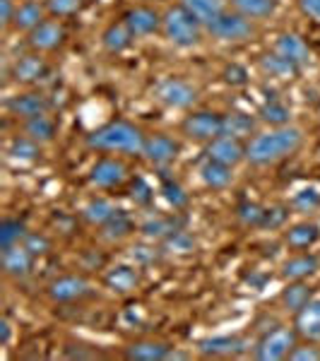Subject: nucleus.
<instances>
[{
    "mask_svg": "<svg viewBox=\"0 0 320 361\" xmlns=\"http://www.w3.org/2000/svg\"><path fill=\"white\" fill-rule=\"evenodd\" d=\"M304 145V130L296 126L272 128L267 133H258L248 140L246 159L253 166H272L277 161L296 154Z\"/></svg>",
    "mask_w": 320,
    "mask_h": 361,
    "instance_id": "obj_1",
    "label": "nucleus"
},
{
    "mask_svg": "<svg viewBox=\"0 0 320 361\" xmlns=\"http://www.w3.org/2000/svg\"><path fill=\"white\" fill-rule=\"evenodd\" d=\"M87 147L109 154H142L144 135L128 121H111L87 135Z\"/></svg>",
    "mask_w": 320,
    "mask_h": 361,
    "instance_id": "obj_2",
    "label": "nucleus"
},
{
    "mask_svg": "<svg viewBox=\"0 0 320 361\" xmlns=\"http://www.w3.org/2000/svg\"><path fill=\"white\" fill-rule=\"evenodd\" d=\"M161 32H164L166 42L178 46V49H193L202 39V25L195 20L181 3L168 8L161 22Z\"/></svg>",
    "mask_w": 320,
    "mask_h": 361,
    "instance_id": "obj_3",
    "label": "nucleus"
},
{
    "mask_svg": "<svg viewBox=\"0 0 320 361\" xmlns=\"http://www.w3.org/2000/svg\"><path fill=\"white\" fill-rule=\"evenodd\" d=\"M207 32H209V37L212 39H217V42H222V44H243V42H248V39H253L255 37V25H253V20H248L246 15H241V13H226L219 17V20H214L212 25L205 27Z\"/></svg>",
    "mask_w": 320,
    "mask_h": 361,
    "instance_id": "obj_4",
    "label": "nucleus"
},
{
    "mask_svg": "<svg viewBox=\"0 0 320 361\" xmlns=\"http://www.w3.org/2000/svg\"><path fill=\"white\" fill-rule=\"evenodd\" d=\"M299 333L292 328H275L267 335H263V340L255 345V359L260 361H282L289 359L292 349L299 345L296 342Z\"/></svg>",
    "mask_w": 320,
    "mask_h": 361,
    "instance_id": "obj_5",
    "label": "nucleus"
},
{
    "mask_svg": "<svg viewBox=\"0 0 320 361\" xmlns=\"http://www.w3.org/2000/svg\"><path fill=\"white\" fill-rule=\"evenodd\" d=\"M181 130L185 137L197 140V142H209V140L219 137L224 130V116L214 111H193L185 116Z\"/></svg>",
    "mask_w": 320,
    "mask_h": 361,
    "instance_id": "obj_6",
    "label": "nucleus"
},
{
    "mask_svg": "<svg viewBox=\"0 0 320 361\" xmlns=\"http://www.w3.org/2000/svg\"><path fill=\"white\" fill-rule=\"evenodd\" d=\"M156 99L168 109H190L197 102V90L181 78H166L156 85Z\"/></svg>",
    "mask_w": 320,
    "mask_h": 361,
    "instance_id": "obj_7",
    "label": "nucleus"
},
{
    "mask_svg": "<svg viewBox=\"0 0 320 361\" xmlns=\"http://www.w3.org/2000/svg\"><path fill=\"white\" fill-rule=\"evenodd\" d=\"M205 154H207V159L219 161V164L234 169L246 159V145L231 135H219L207 142Z\"/></svg>",
    "mask_w": 320,
    "mask_h": 361,
    "instance_id": "obj_8",
    "label": "nucleus"
},
{
    "mask_svg": "<svg viewBox=\"0 0 320 361\" xmlns=\"http://www.w3.org/2000/svg\"><path fill=\"white\" fill-rule=\"evenodd\" d=\"M181 152V145L173 137L164 135V133H154V135L144 137V147H142V157L154 166H166L171 164L173 159Z\"/></svg>",
    "mask_w": 320,
    "mask_h": 361,
    "instance_id": "obj_9",
    "label": "nucleus"
},
{
    "mask_svg": "<svg viewBox=\"0 0 320 361\" xmlns=\"http://www.w3.org/2000/svg\"><path fill=\"white\" fill-rule=\"evenodd\" d=\"M128 178V166L116 157H104L90 169V183L94 188H116Z\"/></svg>",
    "mask_w": 320,
    "mask_h": 361,
    "instance_id": "obj_10",
    "label": "nucleus"
},
{
    "mask_svg": "<svg viewBox=\"0 0 320 361\" xmlns=\"http://www.w3.org/2000/svg\"><path fill=\"white\" fill-rule=\"evenodd\" d=\"M92 294V287L85 277L78 275H66L58 277L49 284V296L56 301V304H70V301H80L85 296Z\"/></svg>",
    "mask_w": 320,
    "mask_h": 361,
    "instance_id": "obj_11",
    "label": "nucleus"
},
{
    "mask_svg": "<svg viewBox=\"0 0 320 361\" xmlns=\"http://www.w3.org/2000/svg\"><path fill=\"white\" fill-rule=\"evenodd\" d=\"M275 54H279L282 58H287L289 63H294L299 70H304L308 63H311V49H308L306 39L299 37L294 32H284L275 39Z\"/></svg>",
    "mask_w": 320,
    "mask_h": 361,
    "instance_id": "obj_12",
    "label": "nucleus"
},
{
    "mask_svg": "<svg viewBox=\"0 0 320 361\" xmlns=\"http://www.w3.org/2000/svg\"><path fill=\"white\" fill-rule=\"evenodd\" d=\"M63 39H66V29H63L61 22H54V20H44L37 29H32V32L27 34V44L32 46L37 54L56 51L58 46L63 44Z\"/></svg>",
    "mask_w": 320,
    "mask_h": 361,
    "instance_id": "obj_13",
    "label": "nucleus"
},
{
    "mask_svg": "<svg viewBox=\"0 0 320 361\" xmlns=\"http://www.w3.org/2000/svg\"><path fill=\"white\" fill-rule=\"evenodd\" d=\"M8 111L17 116V118H34V116H42L51 111V102L49 97L42 92H25V94H17L13 99H8Z\"/></svg>",
    "mask_w": 320,
    "mask_h": 361,
    "instance_id": "obj_14",
    "label": "nucleus"
},
{
    "mask_svg": "<svg viewBox=\"0 0 320 361\" xmlns=\"http://www.w3.org/2000/svg\"><path fill=\"white\" fill-rule=\"evenodd\" d=\"M248 349V340L238 335H217L197 342V352L202 357H236Z\"/></svg>",
    "mask_w": 320,
    "mask_h": 361,
    "instance_id": "obj_15",
    "label": "nucleus"
},
{
    "mask_svg": "<svg viewBox=\"0 0 320 361\" xmlns=\"http://www.w3.org/2000/svg\"><path fill=\"white\" fill-rule=\"evenodd\" d=\"M123 22L130 27V32L135 34V39L140 37H152L161 29L164 15H159L152 8H133L123 15Z\"/></svg>",
    "mask_w": 320,
    "mask_h": 361,
    "instance_id": "obj_16",
    "label": "nucleus"
},
{
    "mask_svg": "<svg viewBox=\"0 0 320 361\" xmlns=\"http://www.w3.org/2000/svg\"><path fill=\"white\" fill-rule=\"evenodd\" d=\"M0 260H3L5 275L20 279V277L29 275V270H32L34 253L25 246V243H17V246L3 248V253H0Z\"/></svg>",
    "mask_w": 320,
    "mask_h": 361,
    "instance_id": "obj_17",
    "label": "nucleus"
},
{
    "mask_svg": "<svg viewBox=\"0 0 320 361\" xmlns=\"http://www.w3.org/2000/svg\"><path fill=\"white\" fill-rule=\"evenodd\" d=\"M296 333L308 342L320 345V296H313L308 304L296 313Z\"/></svg>",
    "mask_w": 320,
    "mask_h": 361,
    "instance_id": "obj_18",
    "label": "nucleus"
},
{
    "mask_svg": "<svg viewBox=\"0 0 320 361\" xmlns=\"http://www.w3.org/2000/svg\"><path fill=\"white\" fill-rule=\"evenodd\" d=\"M46 73H49V66H46L44 58L37 56V54L17 58L15 66H13V78L17 80V82H22V85L39 82V80L46 78Z\"/></svg>",
    "mask_w": 320,
    "mask_h": 361,
    "instance_id": "obj_19",
    "label": "nucleus"
},
{
    "mask_svg": "<svg viewBox=\"0 0 320 361\" xmlns=\"http://www.w3.org/2000/svg\"><path fill=\"white\" fill-rule=\"evenodd\" d=\"M128 361H164L171 359V347L159 340H140L125 347Z\"/></svg>",
    "mask_w": 320,
    "mask_h": 361,
    "instance_id": "obj_20",
    "label": "nucleus"
},
{
    "mask_svg": "<svg viewBox=\"0 0 320 361\" xmlns=\"http://www.w3.org/2000/svg\"><path fill=\"white\" fill-rule=\"evenodd\" d=\"M320 270V260L313 253H299L292 255L289 260H284L282 265V277L294 282V279H308Z\"/></svg>",
    "mask_w": 320,
    "mask_h": 361,
    "instance_id": "obj_21",
    "label": "nucleus"
},
{
    "mask_svg": "<svg viewBox=\"0 0 320 361\" xmlns=\"http://www.w3.org/2000/svg\"><path fill=\"white\" fill-rule=\"evenodd\" d=\"M229 0H181V5L200 22L202 27H209L214 20H219L226 13Z\"/></svg>",
    "mask_w": 320,
    "mask_h": 361,
    "instance_id": "obj_22",
    "label": "nucleus"
},
{
    "mask_svg": "<svg viewBox=\"0 0 320 361\" xmlns=\"http://www.w3.org/2000/svg\"><path fill=\"white\" fill-rule=\"evenodd\" d=\"M284 241H287V246L294 250H308L320 241V226L316 222L292 224L287 229V234H284Z\"/></svg>",
    "mask_w": 320,
    "mask_h": 361,
    "instance_id": "obj_23",
    "label": "nucleus"
},
{
    "mask_svg": "<svg viewBox=\"0 0 320 361\" xmlns=\"http://www.w3.org/2000/svg\"><path fill=\"white\" fill-rule=\"evenodd\" d=\"M133 39H135V34L130 32V27H128L123 20H121V22H111V25L104 29L101 46L109 54H123V51L130 49Z\"/></svg>",
    "mask_w": 320,
    "mask_h": 361,
    "instance_id": "obj_24",
    "label": "nucleus"
},
{
    "mask_svg": "<svg viewBox=\"0 0 320 361\" xmlns=\"http://www.w3.org/2000/svg\"><path fill=\"white\" fill-rule=\"evenodd\" d=\"M311 299H313V289L308 287L304 279H294V282H289L287 287L282 289V294H279V301H282V306L287 308V311H292L294 316Z\"/></svg>",
    "mask_w": 320,
    "mask_h": 361,
    "instance_id": "obj_25",
    "label": "nucleus"
},
{
    "mask_svg": "<svg viewBox=\"0 0 320 361\" xmlns=\"http://www.w3.org/2000/svg\"><path fill=\"white\" fill-rule=\"evenodd\" d=\"M104 282H106V287L113 289V292L128 294L140 284V275H137L135 267H130V265H116L106 272V279H104Z\"/></svg>",
    "mask_w": 320,
    "mask_h": 361,
    "instance_id": "obj_26",
    "label": "nucleus"
},
{
    "mask_svg": "<svg viewBox=\"0 0 320 361\" xmlns=\"http://www.w3.org/2000/svg\"><path fill=\"white\" fill-rule=\"evenodd\" d=\"M44 20H46L44 5H39L37 0H25L22 5H17L13 25L15 29H22V32H32V29H37Z\"/></svg>",
    "mask_w": 320,
    "mask_h": 361,
    "instance_id": "obj_27",
    "label": "nucleus"
},
{
    "mask_svg": "<svg viewBox=\"0 0 320 361\" xmlns=\"http://www.w3.org/2000/svg\"><path fill=\"white\" fill-rule=\"evenodd\" d=\"M200 180L207 185V188L212 190H222L226 185H231V180H234V173H231V166H224L219 164V161H212L207 159L205 164L200 166Z\"/></svg>",
    "mask_w": 320,
    "mask_h": 361,
    "instance_id": "obj_28",
    "label": "nucleus"
},
{
    "mask_svg": "<svg viewBox=\"0 0 320 361\" xmlns=\"http://www.w3.org/2000/svg\"><path fill=\"white\" fill-rule=\"evenodd\" d=\"M260 70H263L265 75H270V78H277V80H292L294 75H299V68L294 66V63H289L287 58H282L279 54H265L260 56L258 61Z\"/></svg>",
    "mask_w": 320,
    "mask_h": 361,
    "instance_id": "obj_29",
    "label": "nucleus"
},
{
    "mask_svg": "<svg viewBox=\"0 0 320 361\" xmlns=\"http://www.w3.org/2000/svg\"><path fill=\"white\" fill-rule=\"evenodd\" d=\"M56 130H58V126L49 114L34 116V118L25 121V135L32 137L34 142H39V145L51 142V140L56 137Z\"/></svg>",
    "mask_w": 320,
    "mask_h": 361,
    "instance_id": "obj_30",
    "label": "nucleus"
},
{
    "mask_svg": "<svg viewBox=\"0 0 320 361\" xmlns=\"http://www.w3.org/2000/svg\"><path fill=\"white\" fill-rule=\"evenodd\" d=\"M236 13L246 15L248 20H265L277 13V0H229Z\"/></svg>",
    "mask_w": 320,
    "mask_h": 361,
    "instance_id": "obj_31",
    "label": "nucleus"
},
{
    "mask_svg": "<svg viewBox=\"0 0 320 361\" xmlns=\"http://www.w3.org/2000/svg\"><path fill=\"white\" fill-rule=\"evenodd\" d=\"M116 212H118V207H116L111 200H106V197H94V200H90V202L85 205L82 217H85L90 224L104 226V224L109 222V219L113 217Z\"/></svg>",
    "mask_w": 320,
    "mask_h": 361,
    "instance_id": "obj_32",
    "label": "nucleus"
},
{
    "mask_svg": "<svg viewBox=\"0 0 320 361\" xmlns=\"http://www.w3.org/2000/svg\"><path fill=\"white\" fill-rule=\"evenodd\" d=\"M260 121L272 128H282V126H289V121H292V111H289V106L284 102H279V99H270V102H265L263 106H260Z\"/></svg>",
    "mask_w": 320,
    "mask_h": 361,
    "instance_id": "obj_33",
    "label": "nucleus"
},
{
    "mask_svg": "<svg viewBox=\"0 0 320 361\" xmlns=\"http://www.w3.org/2000/svg\"><path fill=\"white\" fill-rule=\"evenodd\" d=\"M251 133H255V118H251L248 114H226L224 116V130L222 135H231L236 140L251 137Z\"/></svg>",
    "mask_w": 320,
    "mask_h": 361,
    "instance_id": "obj_34",
    "label": "nucleus"
},
{
    "mask_svg": "<svg viewBox=\"0 0 320 361\" xmlns=\"http://www.w3.org/2000/svg\"><path fill=\"white\" fill-rule=\"evenodd\" d=\"M133 231H135V226H133V219L128 217L123 209H118V212H116L113 217L101 226V236L109 238V241H121V238L130 236Z\"/></svg>",
    "mask_w": 320,
    "mask_h": 361,
    "instance_id": "obj_35",
    "label": "nucleus"
},
{
    "mask_svg": "<svg viewBox=\"0 0 320 361\" xmlns=\"http://www.w3.org/2000/svg\"><path fill=\"white\" fill-rule=\"evenodd\" d=\"M27 226L20 219H3L0 222V250L17 246V243H25L27 238Z\"/></svg>",
    "mask_w": 320,
    "mask_h": 361,
    "instance_id": "obj_36",
    "label": "nucleus"
},
{
    "mask_svg": "<svg viewBox=\"0 0 320 361\" xmlns=\"http://www.w3.org/2000/svg\"><path fill=\"white\" fill-rule=\"evenodd\" d=\"M8 154L13 161H34L39 157V142H34V140L27 135L15 137L8 147Z\"/></svg>",
    "mask_w": 320,
    "mask_h": 361,
    "instance_id": "obj_37",
    "label": "nucleus"
},
{
    "mask_svg": "<svg viewBox=\"0 0 320 361\" xmlns=\"http://www.w3.org/2000/svg\"><path fill=\"white\" fill-rule=\"evenodd\" d=\"M161 193H164L166 202L173 209H183L185 205H188V200H190L188 193H185V188L178 183L176 178H164V180H161Z\"/></svg>",
    "mask_w": 320,
    "mask_h": 361,
    "instance_id": "obj_38",
    "label": "nucleus"
},
{
    "mask_svg": "<svg viewBox=\"0 0 320 361\" xmlns=\"http://www.w3.org/2000/svg\"><path fill=\"white\" fill-rule=\"evenodd\" d=\"M292 207L296 212H316L320 207V190L318 188H301L299 193L292 197Z\"/></svg>",
    "mask_w": 320,
    "mask_h": 361,
    "instance_id": "obj_39",
    "label": "nucleus"
},
{
    "mask_svg": "<svg viewBox=\"0 0 320 361\" xmlns=\"http://www.w3.org/2000/svg\"><path fill=\"white\" fill-rule=\"evenodd\" d=\"M173 231H176V222L168 217H154L142 224V234L147 238H159V241L166 236H171Z\"/></svg>",
    "mask_w": 320,
    "mask_h": 361,
    "instance_id": "obj_40",
    "label": "nucleus"
},
{
    "mask_svg": "<svg viewBox=\"0 0 320 361\" xmlns=\"http://www.w3.org/2000/svg\"><path fill=\"white\" fill-rule=\"evenodd\" d=\"M238 219H241L246 226H260L263 229V219H265V207L258 205V202H241L236 209Z\"/></svg>",
    "mask_w": 320,
    "mask_h": 361,
    "instance_id": "obj_41",
    "label": "nucleus"
},
{
    "mask_svg": "<svg viewBox=\"0 0 320 361\" xmlns=\"http://www.w3.org/2000/svg\"><path fill=\"white\" fill-rule=\"evenodd\" d=\"M82 3L85 0H46V10L54 17H68L78 13Z\"/></svg>",
    "mask_w": 320,
    "mask_h": 361,
    "instance_id": "obj_42",
    "label": "nucleus"
},
{
    "mask_svg": "<svg viewBox=\"0 0 320 361\" xmlns=\"http://www.w3.org/2000/svg\"><path fill=\"white\" fill-rule=\"evenodd\" d=\"M164 241H166V248L168 250H176V253H190V250L195 248V241L188 234H185V231H181V229H176L171 236H166Z\"/></svg>",
    "mask_w": 320,
    "mask_h": 361,
    "instance_id": "obj_43",
    "label": "nucleus"
},
{
    "mask_svg": "<svg viewBox=\"0 0 320 361\" xmlns=\"http://www.w3.org/2000/svg\"><path fill=\"white\" fill-rule=\"evenodd\" d=\"M289 361H320V347L318 342H308L306 345H296L289 354Z\"/></svg>",
    "mask_w": 320,
    "mask_h": 361,
    "instance_id": "obj_44",
    "label": "nucleus"
},
{
    "mask_svg": "<svg viewBox=\"0 0 320 361\" xmlns=\"http://www.w3.org/2000/svg\"><path fill=\"white\" fill-rule=\"evenodd\" d=\"M287 214L289 209L282 207V205H275V207H265V219H263V229H277L287 222Z\"/></svg>",
    "mask_w": 320,
    "mask_h": 361,
    "instance_id": "obj_45",
    "label": "nucleus"
},
{
    "mask_svg": "<svg viewBox=\"0 0 320 361\" xmlns=\"http://www.w3.org/2000/svg\"><path fill=\"white\" fill-rule=\"evenodd\" d=\"M224 82L231 85V87H243L248 82V70L243 66H238V63H231V66H226V70L222 73Z\"/></svg>",
    "mask_w": 320,
    "mask_h": 361,
    "instance_id": "obj_46",
    "label": "nucleus"
},
{
    "mask_svg": "<svg viewBox=\"0 0 320 361\" xmlns=\"http://www.w3.org/2000/svg\"><path fill=\"white\" fill-rule=\"evenodd\" d=\"M133 200H137L140 205H147V202L152 200V188H149L142 178H137L135 185H133Z\"/></svg>",
    "mask_w": 320,
    "mask_h": 361,
    "instance_id": "obj_47",
    "label": "nucleus"
},
{
    "mask_svg": "<svg viewBox=\"0 0 320 361\" xmlns=\"http://www.w3.org/2000/svg\"><path fill=\"white\" fill-rule=\"evenodd\" d=\"M15 13L17 8L13 5V0H0V25H3V29H8L15 22Z\"/></svg>",
    "mask_w": 320,
    "mask_h": 361,
    "instance_id": "obj_48",
    "label": "nucleus"
},
{
    "mask_svg": "<svg viewBox=\"0 0 320 361\" xmlns=\"http://www.w3.org/2000/svg\"><path fill=\"white\" fill-rule=\"evenodd\" d=\"M25 246L32 250L34 255H39V253H46V248H49V241H46L44 236H34V234H27L25 238Z\"/></svg>",
    "mask_w": 320,
    "mask_h": 361,
    "instance_id": "obj_49",
    "label": "nucleus"
},
{
    "mask_svg": "<svg viewBox=\"0 0 320 361\" xmlns=\"http://www.w3.org/2000/svg\"><path fill=\"white\" fill-rule=\"evenodd\" d=\"M299 8L306 17L320 22V0H299Z\"/></svg>",
    "mask_w": 320,
    "mask_h": 361,
    "instance_id": "obj_50",
    "label": "nucleus"
},
{
    "mask_svg": "<svg viewBox=\"0 0 320 361\" xmlns=\"http://www.w3.org/2000/svg\"><path fill=\"white\" fill-rule=\"evenodd\" d=\"M10 337H13V325H10L8 318H3V320H0V345L8 347Z\"/></svg>",
    "mask_w": 320,
    "mask_h": 361,
    "instance_id": "obj_51",
    "label": "nucleus"
}]
</instances>
